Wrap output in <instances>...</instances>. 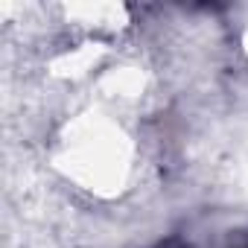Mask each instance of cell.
Listing matches in <instances>:
<instances>
[{
    "label": "cell",
    "instance_id": "1",
    "mask_svg": "<svg viewBox=\"0 0 248 248\" xmlns=\"http://www.w3.org/2000/svg\"><path fill=\"white\" fill-rule=\"evenodd\" d=\"M245 248H248V245H245Z\"/></svg>",
    "mask_w": 248,
    "mask_h": 248
}]
</instances>
